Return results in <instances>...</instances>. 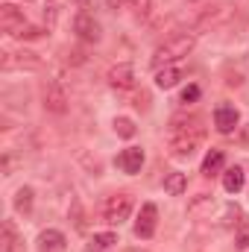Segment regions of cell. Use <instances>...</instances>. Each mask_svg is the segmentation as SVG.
<instances>
[{
  "label": "cell",
  "instance_id": "e0dca14e",
  "mask_svg": "<svg viewBox=\"0 0 249 252\" xmlns=\"http://www.w3.org/2000/svg\"><path fill=\"white\" fill-rule=\"evenodd\" d=\"M118 244V235L115 232H103V235H94L88 244H85V252H106L109 247Z\"/></svg>",
  "mask_w": 249,
  "mask_h": 252
},
{
  "label": "cell",
  "instance_id": "7402d4cb",
  "mask_svg": "<svg viewBox=\"0 0 249 252\" xmlns=\"http://www.w3.org/2000/svg\"><path fill=\"white\" fill-rule=\"evenodd\" d=\"M126 9H132L135 18H147L150 15V0H126Z\"/></svg>",
  "mask_w": 249,
  "mask_h": 252
},
{
  "label": "cell",
  "instance_id": "2e32d148",
  "mask_svg": "<svg viewBox=\"0 0 249 252\" xmlns=\"http://www.w3.org/2000/svg\"><path fill=\"white\" fill-rule=\"evenodd\" d=\"M21 250H24V241L18 238L12 220H6L3 223V252H21Z\"/></svg>",
  "mask_w": 249,
  "mask_h": 252
},
{
  "label": "cell",
  "instance_id": "52a82bcc",
  "mask_svg": "<svg viewBox=\"0 0 249 252\" xmlns=\"http://www.w3.org/2000/svg\"><path fill=\"white\" fill-rule=\"evenodd\" d=\"M109 85L115 91H132L135 88V67L129 62H121L109 70Z\"/></svg>",
  "mask_w": 249,
  "mask_h": 252
},
{
  "label": "cell",
  "instance_id": "ba28073f",
  "mask_svg": "<svg viewBox=\"0 0 249 252\" xmlns=\"http://www.w3.org/2000/svg\"><path fill=\"white\" fill-rule=\"evenodd\" d=\"M73 32H76L82 41H88V44H97V41H100V24L94 21V15H76Z\"/></svg>",
  "mask_w": 249,
  "mask_h": 252
},
{
  "label": "cell",
  "instance_id": "9a60e30c",
  "mask_svg": "<svg viewBox=\"0 0 249 252\" xmlns=\"http://www.w3.org/2000/svg\"><path fill=\"white\" fill-rule=\"evenodd\" d=\"M223 164H226L223 150H211V153L202 158V176H214V173H220V170H223Z\"/></svg>",
  "mask_w": 249,
  "mask_h": 252
},
{
  "label": "cell",
  "instance_id": "d4e9b609",
  "mask_svg": "<svg viewBox=\"0 0 249 252\" xmlns=\"http://www.w3.org/2000/svg\"><path fill=\"white\" fill-rule=\"evenodd\" d=\"M112 9H126V0H109Z\"/></svg>",
  "mask_w": 249,
  "mask_h": 252
},
{
  "label": "cell",
  "instance_id": "7a4b0ae2",
  "mask_svg": "<svg viewBox=\"0 0 249 252\" xmlns=\"http://www.w3.org/2000/svg\"><path fill=\"white\" fill-rule=\"evenodd\" d=\"M193 44H196V35H193V32H179V35L167 38L164 44H158L156 53H153L156 70L164 67V64H173V62H179V59H185L187 53L193 50Z\"/></svg>",
  "mask_w": 249,
  "mask_h": 252
},
{
  "label": "cell",
  "instance_id": "484cf974",
  "mask_svg": "<svg viewBox=\"0 0 249 252\" xmlns=\"http://www.w3.org/2000/svg\"><path fill=\"white\" fill-rule=\"evenodd\" d=\"M126 252H141V250H126Z\"/></svg>",
  "mask_w": 249,
  "mask_h": 252
},
{
  "label": "cell",
  "instance_id": "d6986e66",
  "mask_svg": "<svg viewBox=\"0 0 249 252\" xmlns=\"http://www.w3.org/2000/svg\"><path fill=\"white\" fill-rule=\"evenodd\" d=\"M15 211L18 214H30L32 211V188H18V193H15Z\"/></svg>",
  "mask_w": 249,
  "mask_h": 252
},
{
  "label": "cell",
  "instance_id": "8fae6325",
  "mask_svg": "<svg viewBox=\"0 0 249 252\" xmlns=\"http://www.w3.org/2000/svg\"><path fill=\"white\" fill-rule=\"evenodd\" d=\"M38 252H64V235L59 232V229H44L41 235H38Z\"/></svg>",
  "mask_w": 249,
  "mask_h": 252
},
{
  "label": "cell",
  "instance_id": "277c9868",
  "mask_svg": "<svg viewBox=\"0 0 249 252\" xmlns=\"http://www.w3.org/2000/svg\"><path fill=\"white\" fill-rule=\"evenodd\" d=\"M27 27H30V24H27L24 9H18L15 3H3V6H0V30H3L6 35H15V38H18Z\"/></svg>",
  "mask_w": 249,
  "mask_h": 252
},
{
  "label": "cell",
  "instance_id": "30bf717a",
  "mask_svg": "<svg viewBox=\"0 0 249 252\" xmlns=\"http://www.w3.org/2000/svg\"><path fill=\"white\" fill-rule=\"evenodd\" d=\"M141 164H144V150L141 147H126L124 153L118 156V167L124 173H138Z\"/></svg>",
  "mask_w": 249,
  "mask_h": 252
},
{
  "label": "cell",
  "instance_id": "5bb4252c",
  "mask_svg": "<svg viewBox=\"0 0 249 252\" xmlns=\"http://www.w3.org/2000/svg\"><path fill=\"white\" fill-rule=\"evenodd\" d=\"M244 185H247V173H244V167H229V170L223 173V188L229 190V193H238Z\"/></svg>",
  "mask_w": 249,
  "mask_h": 252
},
{
  "label": "cell",
  "instance_id": "4fadbf2b",
  "mask_svg": "<svg viewBox=\"0 0 249 252\" xmlns=\"http://www.w3.org/2000/svg\"><path fill=\"white\" fill-rule=\"evenodd\" d=\"M179 79H182V70H179L176 64H164V67L156 70V85H158V88H173Z\"/></svg>",
  "mask_w": 249,
  "mask_h": 252
},
{
  "label": "cell",
  "instance_id": "6da1fadb",
  "mask_svg": "<svg viewBox=\"0 0 249 252\" xmlns=\"http://www.w3.org/2000/svg\"><path fill=\"white\" fill-rule=\"evenodd\" d=\"M167 138H170V150H173V156H190L199 144H202V138H205V126L202 121L196 118V115H179V118H173L170 121V132H167Z\"/></svg>",
  "mask_w": 249,
  "mask_h": 252
},
{
  "label": "cell",
  "instance_id": "44dd1931",
  "mask_svg": "<svg viewBox=\"0 0 249 252\" xmlns=\"http://www.w3.org/2000/svg\"><path fill=\"white\" fill-rule=\"evenodd\" d=\"M115 132H118L121 138H132V135H135V124H132L129 118H115Z\"/></svg>",
  "mask_w": 249,
  "mask_h": 252
},
{
  "label": "cell",
  "instance_id": "7c38bea8",
  "mask_svg": "<svg viewBox=\"0 0 249 252\" xmlns=\"http://www.w3.org/2000/svg\"><path fill=\"white\" fill-rule=\"evenodd\" d=\"M38 59H35V53H3V70H12V67H30V70H35L38 67Z\"/></svg>",
  "mask_w": 249,
  "mask_h": 252
},
{
  "label": "cell",
  "instance_id": "8992f818",
  "mask_svg": "<svg viewBox=\"0 0 249 252\" xmlns=\"http://www.w3.org/2000/svg\"><path fill=\"white\" fill-rule=\"evenodd\" d=\"M44 109L53 112V115H64L67 112V91H64L56 79H50L44 85Z\"/></svg>",
  "mask_w": 249,
  "mask_h": 252
},
{
  "label": "cell",
  "instance_id": "603a6c76",
  "mask_svg": "<svg viewBox=\"0 0 249 252\" xmlns=\"http://www.w3.org/2000/svg\"><path fill=\"white\" fill-rule=\"evenodd\" d=\"M196 97H199V88L196 85H187L185 91H182V103H193Z\"/></svg>",
  "mask_w": 249,
  "mask_h": 252
},
{
  "label": "cell",
  "instance_id": "ffe728a7",
  "mask_svg": "<svg viewBox=\"0 0 249 252\" xmlns=\"http://www.w3.org/2000/svg\"><path fill=\"white\" fill-rule=\"evenodd\" d=\"M235 226H238V247H241V250H249V217L241 214V220H238Z\"/></svg>",
  "mask_w": 249,
  "mask_h": 252
},
{
  "label": "cell",
  "instance_id": "ac0fdd59",
  "mask_svg": "<svg viewBox=\"0 0 249 252\" xmlns=\"http://www.w3.org/2000/svg\"><path fill=\"white\" fill-rule=\"evenodd\" d=\"M185 185H187V179H185V173H179V170L164 176V190L173 193V196H182L185 193Z\"/></svg>",
  "mask_w": 249,
  "mask_h": 252
},
{
  "label": "cell",
  "instance_id": "5b68a950",
  "mask_svg": "<svg viewBox=\"0 0 249 252\" xmlns=\"http://www.w3.org/2000/svg\"><path fill=\"white\" fill-rule=\"evenodd\" d=\"M156 223H158V208H156L153 202L141 205V214H138V220H135V235H138L141 241H150V238L156 235Z\"/></svg>",
  "mask_w": 249,
  "mask_h": 252
},
{
  "label": "cell",
  "instance_id": "cb8c5ba5",
  "mask_svg": "<svg viewBox=\"0 0 249 252\" xmlns=\"http://www.w3.org/2000/svg\"><path fill=\"white\" fill-rule=\"evenodd\" d=\"M91 3H94V0H76V6H79V15H91Z\"/></svg>",
  "mask_w": 249,
  "mask_h": 252
},
{
  "label": "cell",
  "instance_id": "3957f363",
  "mask_svg": "<svg viewBox=\"0 0 249 252\" xmlns=\"http://www.w3.org/2000/svg\"><path fill=\"white\" fill-rule=\"evenodd\" d=\"M129 214H132V196L129 193H115L103 205V220L109 226H121L124 220H129Z\"/></svg>",
  "mask_w": 249,
  "mask_h": 252
},
{
  "label": "cell",
  "instance_id": "9c48e42d",
  "mask_svg": "<svg viewBox=\"0 0 249 252\" xmlns=\"http://www.w3.org/2000/svg\"><path fill=\"white\" fill-rule=\"evenodd\" d=\"M238 121H241V115H238L235 106H217L214 109V126H217V132H223V135L235 132L238 129Z\"/></svg>",
  "mask_w": 249,
  "mask_h": 252
}]
</instances>
